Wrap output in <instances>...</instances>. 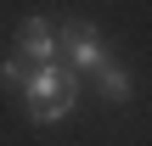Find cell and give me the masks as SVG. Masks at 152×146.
<instances>
[{
    "instance_id": "cell-1",
    "label": "cell",
    "mask_w": 152,
    "mask_h": 146,
    "mask_svg": "<svg viewBox=\"0 0 152 146\" xmlns=\"http://www.w3.org/2000/svg\"><path fill=\"white\" fill-rule=\"evenodd\" d=\"M23 101H28V118L34 124H56V118H68L73 113V101H79V73L73 68H34L28 73V84H23Z\"/></svg>"
},
{
    "instance_id": "cell-2",
    "label": "cell",
    "mask_w": 152,
    "mask_h": 146,
    "mask_svg": "<svg viewBox=\"0 0 152 146\" xmlns=\"http://www.w3.org/2000/svg\"><path fill=\"white\" fill-rule=\"evenodd\" d=\"M56 45L68 51L73 73H96V68L107 62V51H102V34H96V23H85V17L62 23V28H56Z\"/></svg>"
},
{
    "instance_id": "cell-3",
    "label": "cell",
    "mask_w": 152,
    "mask_h": 146,
    "mask_svg": "<svg viewBox=\"0 0 152 146\" xmlns=\"http://www.w3.org/2000/svg\"><path fill=\"white\" fill-rule=\"evenodd\" d=\"M17 56L34 62V68H45V62L56 56V28H51L45 17H28V23L17 28Z\"/></svg>"
},
{
    "instance_id": "cell-4",
    "label": "cell",
    "mask_w": 152,
    "mask_h": 146,
    "mask_svg": "<svg viewBox=\"0 0 152 146\" xmlns=\"http://www.w3.org/2000/svg\"><path fill=\"white\" fill-rule=\"evenodd\" d=\"M96 84H102L107 101H124V96H130V73H124L118 62H102V68H96Z\"/></svg>"
},
{
    "instance_id": "cell-5",
    "label": "cell",
    "mask_w": 152,
    "mask_h": 146,
    "mask_svg": "<svg viewBox=\"0 0 152 146\" xmlns=\"http://www.w3.org/2000/svg\"><path fill=\"white\" fill-rule=\"evenodd\" d=\"M28 73H34V62H23V56H6V62H0V84H6V90H23Z\"/></svg>"
}]
</instances>
